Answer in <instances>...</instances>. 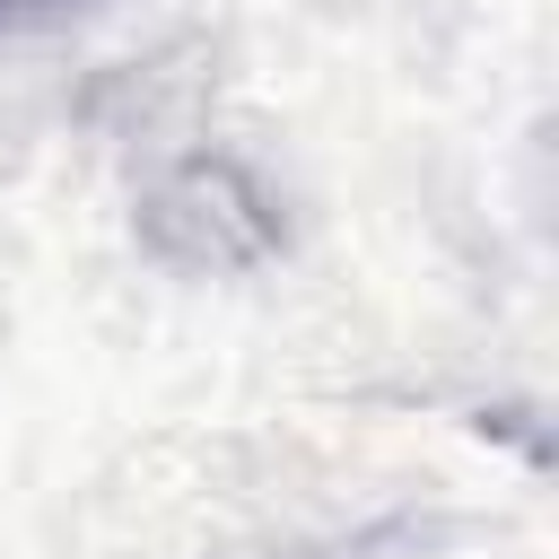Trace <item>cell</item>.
<instances>
[{
  "mask_svg": "<svg viewBox=\"0 0 559 559\" xmlns=\"http://www.w3.org/2000/svg\"><path fill=\"white\" fill-rule=\"evenodd\" d=\"M148 245L166 253V262H183V271H236V262H253L280 227H271V201L245 183V166H227V157H201V166H183L175 183H157L148 192Z\"/></svg>",
  "mask_w": 559,
  "mask_h": 559,
  "instance_id": "1",
  "label": "cell"
},
{
  "mask_svg": "<svg viewBox=\"0 0 559 559\" xmlns=\"http://www.w3.org/2000/svg\"><path fill=\"white\" fill-rule=\"evenodd\" d=\"M17 9H35V0H0V17H17Z\"/></svg>",
  "mask_w": 559,
  "mask_h": 559,
  "instance_id": "2",
  "label": "cell"
}]
</instances>
